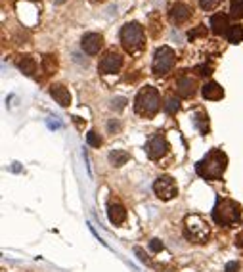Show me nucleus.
Masks as SVG:
<instances>
[{"instance_id":"f257e3e1","label":"nucleus","mask_w":243,"mask_h":272,"mask_svg":"<svg viewBox=\"0 0 243 272\" xmlns=\"http://www.w3.org/2000/svg\"><path fill=\"white\" fill-rule=\"evenodd\" d=\"M226 165H228L226 153L219 150V148H214V150H211L203 159L197 163L196 171L197 175L207 178V180H220L222 175H224V171H226Z\"/></svg>"},{"instance_id":"f03ea898","label":"nucleus","mask_w":243,"mask_h":272,"mask_svg":"<svg viewBox=\"0 0 243 272\" xmlns=\"http://www.w3.org/2000/svg\"><path fill=\"white\" fill-rule=\"evenodd\" d=\"M241 219V205L234 200H217V205L212 209V221L219 226H232L237 224Z\"/></svg>"},{"instance_id":"7ed1b4c3","label":"nucleus","mask_w":243,"mask_h":272,"mask_svg":"<svg viewBox=\"0 0 243 272\" xmlns=\"http://www.w3.org/2000/svg\"><path fill=\"white\" fill-rule=\"evenodd\" d=\"M159 107H161V96H159V92H157V88L153 87H144L138 92V96L134 100V110L138 115L142 117H151V115H155L159 112Z\"/></svg>"},{"instance_id":"20e7f679","label":"nucleus","mask_w":243,"mask_h":272,"mask_svg":"<svg viewBox=\"0 0 243 272\" xmlns=\"http://www.w3.org/2000/svg\"><path fill=\"white\" fill-rule=\"evenodd\" d=\"M184 234L194 243H205L211 236V228L201 215H188L184 219Z\"/></svg>"},{"instance_id":"39448f33","label":"nucleus","mask_w":243,"mask_h":272,"mask_svg":"<svg viewBox=\"0 0 243 272\" xmlns=\"http://www.w3.org/2000/svg\"><path fill=\"white\" fill-rule=\"evenodd\" d=\"M121 44L126 52H138V50L144 48V29H142L140 23H126L123 29H121Z\"/></svg>"},{"instance_id":"423d86ee","label":"nucleus","mask_w":243,"mask_h":272,"mask_svg":"<svg viewBox=\"0 0 243 272\" xmlns=\"http://www.w3.org/2000/svg\"><path fill=\"white\" fill-rule=\"evenodd\" d=\"M174 64H176V54H174L173 48H169V46L157 48L155 58H153V73L155 75L163 77L169 71H173Z\"/></svg>"},{"instance_id":"0eeeda50","label":"nucleus","mask_w":243,"mask_h":272,"mask_svg":"<svg viewBox=\"0 0 243 272\" xmlns=\"http://www.w3.org/2000/svg\"><path fill=\"white\" fill-rule=\"evenodd\" d=\"M153 192H155V196L159 198V200L169 201V200H173V198H176L178 186H176L173 176L161 175L155 182H153Z\"/></svg>"},{"instance_id":"6e6552de","label":"nucleus","mask_w":243,"mask_h":272,"mask_svg":"<svg viewBox=\"0 0 243 272\" xmlns=\"http://www.w3.org/2000/svg\"><path fill=\"white\" fill-rule=\"evenodd\" d=\"M121 67H123V56L119 54L117 50H110V52H105V54L102 56V60H100V65H98L100 73H103V75L117 73Z\"/></svg>"},{"instance_id":"1a4fd4ad","label":"nucleus","mask_w":243,"mask_h":272,"mask_svg":"<svg viewBox=\"0 0 243 272\" xmlns=\"http://www.w3.org/2000/svg\"><path fill=\"white\" fill-rule=\"evenodd\" d=\"M146 152H148L149 159H161L167 152H169V142L165 136L155 134L153 138H149L146 144Z\"/></svg>"},{"instance_id":"9d476101","label":"nucleus","mask_w":243,"mask_h":272,"mask_svg":"<svg viewBox=\"0 0 243 272\" xmlns=\"http://www.w3.org/2000/svg\"><path fill=\"white\" fill-rule=\"evenodd\" d=\"M190 16H192V6L186 4V2H173L171 4V8H169V19L173 21V23H184V21H188Z\"/></svg>"},{"instance_id":"9b49d317","label":"nucleus","mask_w":243,"mask_h":272,"mask_svg":"<svg viewBox=\"0 0 243 272\" xmlns=\"http://www.w3.org/2000/svg\"><path fill=\"white\" fill-rule=\"evenodd\" d=\"M80 46H83V50L87 52L88 56H96L100 52V48L103 46L102 35H98V33H87L83 37V40H80Z\"/></svg>"},{"instance_id":"f8f14e48","label":"nucleus","mask_w":243,"mask_h":272,"mask_svg":"<svg viewBox=\"0 0 243 272\" xmlns=\"http://www.w3.org/2000/svg\"><path fill=\"white\" fill-rule=\"evenodd\" d=\"M196 79L190 75H182L180 79L176 80V94L180 98H192L196 94Z\"/></svg>"},{"instance_id":"ddd939ff","label":"nucleus","mask_w":243,"mask_h":272,"mask_svg":"<svg viewBox=\"0 0 243 272\" xmlns=\"http://www.w3.org/2000/svg\"><path fill=\"white\" fill-rule=\"evenodd\" d=\"M201 92H203V98L205 100H212V102H217V100H222L224 96V90L220 87L219 83H214V80H207L201 88Z\"/></svg>"},{"instance_id":"4468645a","label":"nucleus","mask_w":243,"mask_h":272,"mask_svg":"<svg viewBox=\"0 0 243 272\" xmlns=\"http://www.w3.org/2000/svg\"><path fill=\"white\" fill-rule=\"evenodd\" d=\"M50 94H52L56 102H58L60 105H63V107H67V105L71 104L69 90L63 87V85H60V83H56V85H52V87H50Z\"/></svg>"},{"instance_id":"2eb2a0df","label":"nucleus","mask_w":243,"mask_h":272,"mask_svg":"<svg viewBox=\"0 0 243 272\" xmlns=\"http://www.w3.org/2000/svg\"><path fill=\"white\" fill-rule=\"evenodd\" d=\"M107 216L113 224H123L126 221V209L121 203H111L107 207Z\"/></svg>"},{"instance_id":"dca6fc26","label":"nucleus","mask_w":243,"mask_h":272,"mask_svg":"<svg viewBox=\"0 0 243 272\" xmlns=\"http://www.w3.org/2000/svg\"><path fill=\"white\" fill-rule=\"evenodd\" d=\"M211 31L214 33V35H222V33H228V16H224V14H214V16L211 17Z\"/></svg>"},{"instance_id":"f3484780","label":"nucleus","mask_w":243,"mask_h":272,"mask_svg":"<svg viewBox=\"0 0 243 272\" xmlns=\"http://www.w3.org/2000/svg\"><path fill=\"white\" fill-rule=\"evenodd\" d=\"M16 65L25 75H33V73L37 71V64H35V60L31 56H19L16 60Z\"/></svg>"},{"instance_id":"a211bd4d","label":"nucleus","mask_w":243,"mask_h":272,"mask_svg":"<svg viewBox=\"0 0 243 272\" xmlns=\"http://www.w3.org/2000/svg\"><path fill=\"white\" fill-rule=\"evenodd\" d=\"M194 125L199 128L201 134H207V132H209V117H207V113L197 112L196 115H194Z\"/></svg>"},{"instance_id":"6ab92c4d","label":"nucleus","mask_w":243,"mask_h":272,"mask_svg":"<svg viewBox=\"0 0 243 272\" xmlns=\"http://www.w3.org/2000/svg\"><path fill=\"white\" fill-rule=\"evenodd\" d=\"M226 37L232 44H239V42L243 40V27L241 25H230Z\"/></svg>"},{"instance_id":"aec40b11","label":"nucleus","mask_w":243,"mask_h":272,"mask_svg":"<svg viewBox=\"0 0 243 272\" xmlns=\"http://www.w3.org/2000/svg\"><path fill=\"white\" fill-rule=\"evenodd\" d=\"M128 153L123 152V150H115V152H110V163L113 167H121V165H125L126 161H128Z\"/></svg>"},{"instance_id":"412c9836","label":"nucleus","mask_w":243,"mask_h":272,"mask_svg":"<svg viewBox=\"0 0 243 272\" xmlns=\"http://www.w3.org/2000/svg\"><path fill=\"white\" fill-rule=\"evenodd\" d=\"M42 69H44V73H46V75H52V73H56V69H58V60H56V56H52V54H46V56L42 58Z\"/></svg>"},{"instance_id":"4be33fe9","label":"nucleus","mask_w":243,"mask_h":272,"mask_svg":"<svg viewBox=\"0 0 243 272\" xmlns=\"http://www.w3.org/2000/svg\"><path fill=\"white\" fill-rule=\"evenodd\" d=\"M230 16L239 19L243 17V0H232V6H230Z\"/></svg>"},{"instance_id":"5701e85b","label":"nucleus","mask_w":243,"mask_h":272,"mask_svg":"<svg viewBox=\"0 0 243 272\" xmlns=\"http://www.w3.org/2000/svg\"><path fill=\"white\" fill-rule=\"evenodd\" d=\"M163 105H165V112L171 113V115L178 112V107H180V104H178V100H176V98H167Z\"/></svg>"},{"instance_id":"b1692460","label":"nucleus","mask_w":243,"mask_h":272,"mask_svg":"<svg viewBox=\"0 0 243 272\" xmlns=\"http://www.w3.org/2000/svg\"><path fill=\"white\" fill-rule=\"evenodd\" d=\"M87 142L92 146V148H100V146H102V138L98 136L96 130H90V132L87 134Z\"/></svg>"},{"instance_id":"393cba45","label":"nucleus","mask_w":243,"mask_h":272,"mask_svg":"<svg viewBox=\"0 0 243 272\" xmlns=\"http://www.w3.org/2000/svg\"><path fill=\"white\" fill-rule=\"evenodd\" d=\"M220 0H199V4H201V8L203 10H212L219 6Z\"/></svg>"},{"instance_id":"a878e982","label":"nucleus","mask_w":243,"mask_h":272,"mask_svg":"<svg viewBox=\"0 0 243 272\" xmlns=\"http://www.w3.org/2000/svg\"><path fill=\"white\" fill-rule=\"evenodd\" d=\"M197 73H199L201 77H209L212 73V67L211 65H197Z\"/></svg>"},{"instance_id":"bb28decb","label":"nucleus","mask_w":243,"mask_h":272,"mask_svg":"<svg viewBox=\"0 0 243 272\" xmlns=\"http://www.w3.org/2000/svg\"><path fill=\"white\" fill-rule=\"evenodd\" d=\"M149 249H151L153 253H157V251H161V249H163V243H161L159 240H151L149 241Z\"/></svg>"},{"instance_id":"cd10ccee","label":"nucleus","mask_w":243,"mask_h":272,"mask_svg":"<svg viewBox=\"0 0 243 272\" xmlns=\"http://www.w3.org/2000/svg\"><path fill=\"white\" fill-rule=\"evenodd\" d=\"M125 105H126L125 98H115V100H113V104H111V107H117V110H121V107H125Z\"/></svg>"},{"instance_id":"c85d7f7f","label":"nucleus","mask_w":243,"mask_h":272,"mask_svg":"<svg viewBox=\"0 0 243 272\" xmlns=\"http://www.w3.org/2000/svg\"><path fill=\"white\" fill-rule=\"evenodd\" d=\"M226 272H237L239 270V263H235V261H232V263L226 264V268H224Z\"/></svg>"},{"instance_id":"c756f323","label":"nucleus","mask_w":243,"mask_h":272,"mask_svg":"<svg viewBox=\"0 0 243 272\" xmlns=\"http://www.w3.org/2000/svg\"><path fill=\"white\" fill-rule=\"evenodd\" d=\"M235 246H237V248H243V234H237V236H235Z\"/></svg>"},{"instance_id":"7c9ffc66","label":"nucleus","mask_w":243,"mask_h":272,"mask_svg":"<svg viewBox=\"0 0 243 272\" xmlns=\"http://www.w3.org/2000/svg\"><path fill=\"white\" fill-rule=\"evenodd\" d=\"M107 127H110V130H119V128H121V125H119V123H115V121H110V125H107Z\"/></svg>"},{"instance_id":"2f4dec72","label":"nucleus","mask_w":243,"mask_h":272,"mask_svg":"<svg viewBox=\"0 0 243 272\" xmlns=\"http://www.w3.org/2000/svg\"><path fill=\"white\" fill-rule=\"evenodd\" d=\"M56 4H62V2H65V0H54Z\"/></svg>"},{"instance_id":"473e14b6","label":"nucleus","mask_w":243,"mask_h":272,"mask_svg":"<svg viewBox=\"0 0 243 272\" xmlns=\"http://www.w3.org/2000/svg\"><path fill=\"white\" fill-rule=\"evenodd\" d=\"M90 2H96V4H98V2H105V0H90Z\"/></svg>"}]
</instances>
